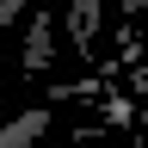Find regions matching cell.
<instances>
[{
	"instance_id": "cell-2",
	"label": "cell",
	"mask_w": 148,
	"mask_h": 148,
	"mask_svg": "<svg viewBox=\"0 0 148 148\" xmlns=\"http://www.w3.org/2000/svg\"><path fill=\"white\" fill-rule=\"evenodd\" d=\"M43 62H49V6L31 12V25H25V74H37Z\"/></svg>"
},
{
	"instance_id": "cell-3",
	"label": "cell",
	"mask_w": 148,
	"mask_h": 148,
	"mask_svg": "<svg viewBox=\"0 0 148 148\" xmlns=\"http://www.w3.org/2000/svg\"><path fill=\"white\" fill-rule=\"evenodd\" d=\"M99 6L105 0H74V12H68V31H74V49H92V31H99Z\"/></svg>"
},
{
	"instance_id": "cell-1",
	"label": "cell",
	"mask_w": 148,
	"mask_h": 148,
	"mask_svg": "<svg viewBox=\"0 0 148 148\" xmlns=\"http://www.w3.org/2000/svg\"><path fill=\"white\" fill-rule=\"evenodd\" d=\"M37 136H49V111H43V105L25 111V117H12V123H6V136H0V148H31Z\"/></svg>"
},
{
	"instance_id": "cell-5",
	"label": "cell",
	"mask_w": 148,
	"mask_h": 148,
	"mask_svg": "<svg viewBox=\"0 0 148 148\" xmlns=\"http://www.w3.org/2000/svg\"><path fill=\"white\" fill-rule=\"evenodd\" d=\"M123 6H136V0H123Z\"/></svg>"
},
{
	"instance_id": "cell-4",
	"label": "cell",
	"mask_w": 148,
	"mask_h": 148,
	"mask_svg": "<svg viewBox=\"0 0 148 148\" xmlns=\"http://www.w3.org/2000/svg\"><path fill=\"white\" fill-rule=\"evenodd\" d=\"M130 86H136V92H142V99H148V62H142L136 74H130Z\"/></svg>"
}]
</instances>
